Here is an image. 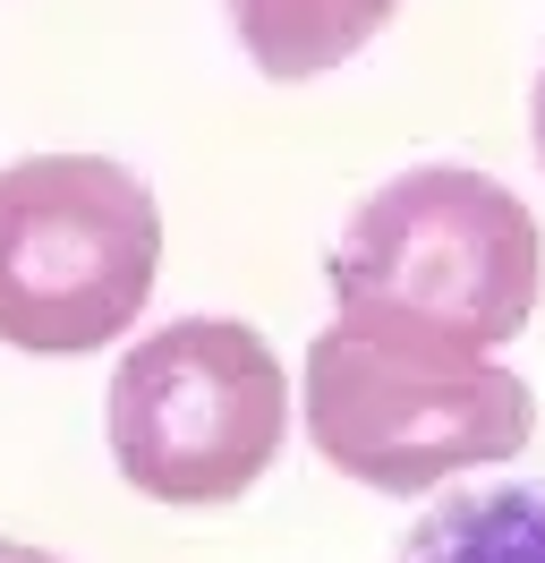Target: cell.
I'll list each match as a JSON object with an SVG mask.
<instances>
[{
  "instance_id": "cell-4",
  "label": "cell",
  "mask_w": 545,
  "mask_h": 563,
  "mask_svg": "<svg viewBox=\"0 0 545 563\" xmlns=\"http://www.w3.org/2000/svg\"><path fill=\"white\" fill-rule=\"evenodd\" d=\"M111 461L154 504H238L290 435V385L256 324L179 317L111 367Z\"/></svg>"
},
{
  "instance_id": "cell-3",
  "label": "cell",
  "mask_w": 545,
  "mask_h": 563,
  "mask_svg": "<svg viewBox=\"0 0 545 563\" xmlns=\"http://www.w3.org/2000/svg\"><path fill=\"white\" fill-rule=\"evenodd\" d=\"M163 206L111 154H26L0 172V342L26 358L111 351L154 299Z\"/></svg>"
},
{
  "instance_id": "cell-6",
  "label": "cell",
  "mask_w": 545,
  "mask_h": 563,
  "mask_svg": "<svg viewBox=\"0 0 545 563\" xmlns=\"http://www.w3.org/2000/svg\"><path fill=\"white\" fill-rule=\"evenodd\" d=\"M401 563H545V487H477L426 504Z\"/></svg>"
},
{
  "instance_id": "cell-2",
  "label": "cell",
  "mask_w": 545,
  "mask_h": 563,
  "mask_svg": "<svg viewBox=\"0 0 545 563\" xmlns=\"http://www.w3.org/2000/svg\"><path fill=\"white\" fill-rule=\"evenodd\" d=\"M537 222L503 179L418 163L349 213L333 247V317H383L469 351H503L537 308Z\"/></svg>"
},
{
  "instance_id": "cell-8",
  "label": "cell",
  "mask_w": 545,
  "mask_h": 563,
  "mask_svg": "<svg viewBox=\"0 0 545 563\" xmlns=\"http://www.w3.org/2000/svg\"><path fill=\"white\" fill-rule=\"evenodd\" d=\"M0 563H60V555H43V547H18V538H0Z\"/></svg>"
},
{
  "instance_id": "cell-1",
  "label": "cell",
  "mask_w": 545,
  "mask_h": 563,
  "mask_svg": "<svg viewBox=\"0 0 545 563\" xmlns=\"http://www.w3.org/2000/svg\"><path fill=\"white\" fill-rule=\"evenodd\" d=\"M537 393L494 351L418 324L333 317L307 342V444L375 495H435L529 444Z\"/></svg>"
},
{
  "instance_id": "cell-5",
  "label": "cell",
  "mask_w": 545,
  "mask_h": 563,
  "mask_svg": "<svg viewBox=\"0 0 545 563\" xmlns=\"http://www.w3.org/2000/svg\"><path fill=\"white\" fill-rule=\"evenodd\" d=\"M401 0H231V26L247 43V60L272 86H307V77L358 60Z\"/></svg>"
},
{
  "instance_id": "cell-7",
  "label": "cell",
  "mask_w": 545,
  "mask_h": 563,
  "mask_svg": "<svg viewBox=\"0 0 545 563\" xmlns=\"http://www.w3.org/2000/svg\"><path fill=\"white\" fill-rule=\"evenodd\" d=\"M529 129H537V163H545V69H537V95H529Z\"/></svg>"
}]
</instances>
